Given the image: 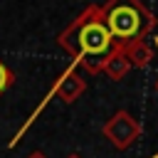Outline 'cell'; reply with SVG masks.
<instances>
[{"label": "cell", "mask_w": 158, "mask_h": 158, "mask_svg": "<svg viewBox=\"0 0 158 158\" xmlns=\"http://www.w3.org/2000/svg\"><path fill=\"white\" fill-rule=\"evenodd\" d=\"M57 44L72 57V62H81L86 57H106L114 49V37L104 20L101 5H86L57 35Z\"/></svg>", "instance_id": "1"}, {"label": "cell", "mask_w": 158, "mask_h": 158, "mask_svg": "<svg viewBox=\"0 0 158 158\" xmlns=\"http://www.w3.org/2000/svg\"><path fill=\"white\" fill-rule=\"evenodd\" d=\"M101 10L116 47H128L146 40L158 25L156 15L141 0H106Z\"/></svg>", "instance_id": "2"}, {"label": "cell", "mask_w": 158, "mask_h": 158, "mask_svg": "<svg viewBox=\"0 0 158 158\" xmlns=\"http://www.w3.org/2000/svg\"><path fill=\"white\" fill-rule=\"evenodd\" d=\"M104 138L116 148V151H126L138 136H141V123L123 109H118L104 126H101Z\"/></svg>", "instance_id": "3"}, {"label": "cell", "mask_w": 158, "mask_h": 158, "mask_svg": "<svg viewBox=\"0 0 158 158\" xmlns=\"http://www.w3.org/2000/svg\"><path fill=\"white\" fill-rule=\"evenodd\" d=\"M77 67H79V62H72V64L64 69V74L57 79V96H59L64 104H74V101L86 91V81L77 74Z\"/></svg>", "instance_id": "4"}, {"label": "cell", "mask_w": 158, "mask_h": 158, "mask_svg": "<svg viewBox=\"0 0 158 158\" xmlns=\"http://www.w3.org/2000/svg\"><path fill=\"white\" fill-rule=\"evenodd\" d=\"M111 81H121L128 72H131V62H128V57H126V52H123V47H116L114 44V49L106 54V59H104V69H101Z\"/></svg>", "instance_id": "5"}, {"label": "cell", "mask_w": 158, "mask_h": 158, "mask_svg": "<svg viewBox=\"0 0 158 158\" xmlns=\"http://www.w3.org/2000/svg\"><path fill=\"white\" fill-rule=\"evenodd\" d=\"M123 52H126V57H128L131 67H138V69H146V67L151 64V59H153V49L148 47V42H146V40H141V42H133V44L123 47Z\"/></svg>", "instance_id": "6"}, {"label": "cell", "mask_w": 158, "mask_h": 158, "mask_svg": "<svg viewBox=\"0 0 158 158\" xmlns=\"http://www.w3.org/2000/svg\"><path fill=\"white\" fill-rule=\"evenodd\" d=\"M15 84V74H12V69L0 59V94L7 89V86H12Z\"/></svg>", "instance_id": "7"}, {"label": "cell", "mask_w": 158, "mask_h": 158, "mask_svg": "<svg viewBox=\"0 0 158 158\" xmlns=\"http://www.w3.org/2000/svg\"><path fill=\"white\" fill-rule=\"evenodd\" d=\"M25 158H47V156H44L42 151H32V153H27Z\"/></svg>", "instance_id": "8"}, {"label": "cell", "mask_w": 158, "mask_h": 158, "mask_svg": "<svg viewBox=\"0 0 158 158\" xmlns=\"http://www.w3.org/2000/svg\"><path fill=\"white\" fill-rule=\"evenodd\" d=\"M67 158H81V156H79V153H69Z\"/></svg>", "instance_id": "9"}, {"label": "cell", "mask_w": 158, "mask_h": 158, "mask_svg": "<svg viewBox=\"0 0 158 158\" xmlns=\"http://www.w3.org/2000/svg\"><path fill=\"white\" fill-rule=\"evenodd\" d=\"M156 47H158V37H156ZM156 91H158V81H156Z\"/></svg>", "instance_id": "10"}]
</instances>
